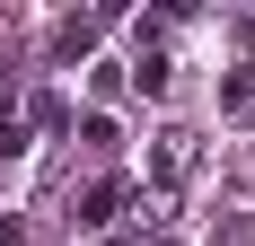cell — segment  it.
Listing matches in <instances>:
<instances>
[{"instance_id": "cell-6", "label": "cell", "mask_w": 255, "mask_h": 246, "mask_svg": "<svg viewBox=\"0 0 255 246\" xmlns=\"http://www.w3.org/2000/svg\"><path fill=\"white\" fill-rule=\"evenodd\" d=\"M132 88H141V97H158V88H167V62H158V53H141V71H132Z\"/></svg>"}, {"instance_id": "cell-1", "label": "cell", "mask_w": 255, "mask_h": 246, "mask_svg": "<svg viewBox=\"0 0 255 246\" xmlns=\"http://www.w3.org/2000/svg\"><path fill=\"white\" fill-rule=\"evenodd\" d=\"M185 167H194V132H158L150 141V185L167 194V185H185Z\"/></svg>"}, {"instance_id": "cell-5", "label": "cell", "mask_w": 255, "mask_h": 246, "mask_svg": "<svg viewBox=\"0 0 255 246\" xmlns=\"http://www.w3.org/2000/svg\"><path fill=\"white\" fill-rule=\"evenodd\" d=\"M88 44H97V18H71V26H62V35H53V53H62V62H79V53H88Z\"/></svg>"}, {"instance_id": "cell-3", "label": "cell", "mask_w": 255, "mask_h": 246, "mask_svg": "<svg viewBox=\"0 0 255 246\" xmlns=\"http://www.w3.org/2000/svg\"><path fill=\"white\" fill-rule=\"evenodd\" d=\"M220 115H255V71H229V79H220Z\"/></svg>"}, {"instance_id": "cell-4", "label": "cell", "mask_w": 255, "mask_h": 246, "mask_svg": "<svg viewBox=\"0 0 255 246\" xmlns=\"http://www.w3.org/2000/svg\"><path fill=\"white\" fill-rule=\"evenodd\" d=\"M211 246H255V211H220L211 220Z\"/></svg>"}, {"instance_id": "cell-2", "label": "cell", "mask_w": 255, "mask_h": 246, "mask_svg": "<svg viewBox=\"0 0 255 246\" xmlns=\"http://www.w3.org/2000/svg\"><path fill=\"white\" fill-rule=\"evenodd\" d=\"M115 202H124V185L106 176V185H88V194H79V211H71V220H79V229H106V220H115Z\"/></svg>"}]
</instances>
